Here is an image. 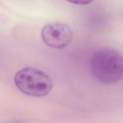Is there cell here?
Masks as SVG:
<instances>
[{
	"mask_svg": "<svg viewBox=\"0 0 123 123\" xmlns=\"http://www.w3.org/2000/svg\"><path fill=\"white\" fill-rule=\"evenodd\" d=\"M90 69L98 82L104 85L116 84L123 77L122 56L113 49H101L93 54L90 60Z\"/></svg>",
	"mask_w": 123,
	"mask_h": 123,
	"instance_id": "1",
	"label": "cell"
},
{
	"mask_svg": "<svg viewBox=\"0 0 123 123\" xmlns=\"http://www.w3.org/2000/svg\"><path fill=\"white\" fill-rule=\"evenodd\" d=\"M14 83L23 93L31 96L47 95L53 86L51 78L44 72L33 67H25L18 71L14 78Z\"/></svg>",
	"mask_w": 123,
	"mask_h": 123,
	"instance_id": "2",
	"label": "cell"
},
{
	"mask_svg": "<svg viewBox=\"0 0 123 123\" xmlns=\"http://www.w3.org/2000/svg\"><path fill=\"white\" fill-rule=\"evenodd\" d=\"M73 30L69 25L62 22H51L45 24L41 31L43 41L48 46L62 49L71 42Z\"/></svg>",
	"mask_w": 123,
	"mask_h": 123,
	"instance_id": "3",
	"label": "cell"
},
{
	"mask_svg": "<svg viewBox=\"0 0 123 123\" xmlns=\"http://www.w3.org/2000/svg\"><path fill=\"white\" fill-rule=\"evenodd\" d=\"M70 2L74 3L75 4H87L91 2V1L88 0H76V1H70Z\"/></svg>",
	"mask_w": 123,
	"mask_h": 123,
	"instance_id": "4",
	"label": "cell"
}]
</instances>
